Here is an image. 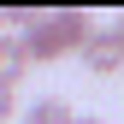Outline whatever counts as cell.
<instances>
[{"label": "cell", "mask_w": 124, "mask_h": 124, "mask_svg": "<svg viewBox=\"0 0 124 124\" xmlns=\"http://www.w3.org/2000/svg\"><path fill=\"white\" fill-rule=\"evenodd\" d=\"M89 30H95V18L83 6H30L24 24H18V47H24L30 65H53V59L83 47Z\"/></svg>", "instance_id": "obj_1"}, {"label": "cell", "mask_w": 124, "mask_h": 124, "mask_svg": "<svg viewBox=\"0 0 124 124\" xmlns=\"http://www.w3.org/2000/svg\"><path fill=\"white\" fill-rule=\"evenodd\" d=\"M112 36H118V47H124V12H118V18H112Z\"/></svg>", "instance_id": "obj_6"}, {"label": "cell", "mask_w": 124, "mask_h": 124, "mask_svg": "<svg viewBox=\"0 0 124 124\" xmlns=\"http://www.w3.org/2000/svg\"><path fill=\"white\" fill-rule=\"evenodd\" d=\"M0 36H6V6H0Z\"/></svg>", "instance_id": "obj_8"}, {"label": "cell", "mask_w": 124, "mask_h": 124, "mask_svg": "<svg viewBox=\"0 0 124 124\" xmlns=\"http://www.w3.org/2000/svg\"><path fill=\"white\" fill-rule=\"evenodd\" d=\"M24 124H77V112H71V101H59V95H41V101L24 112Z\"/></svg>", "instance_id": "obj_4"}, {"label": "cell", "mask_w": 124, "mask_h": 124, "mask_svg": "<svg viewBox=\"0 0 124 124\" xmlns=\"http://www.w3.org/2000/svg\"><path fill=\"white\" fill-rule=\"evenodd\" d=\"M18 118V89H0V124Z\"/></svg>", "instance_id": "obj_5"}, {"label": "cell", "mask_w": 124, "mask_h": 124, "mask_svg": "<svg viewBox=\"0 0 124 124\" xmlns=\"http://www.w3.org/2000/svg\"><path fill=\"white\" fill-rule=\"evenodd\" d=\"M77 124H106V118H95V112H83V118H77Z\"/></svg>", "instance_id": "obj_7"}, {"label": "cell", "mask_w": 124, "mask_h": 124, "mask_svg": "<svg viewBox=\"0 0 124 124\" xmlns=\"http://www.w3.org/2000/svg\"><path fill=\"white\" fill-rule=\"evenodd\" d=\"M77 53H83V65L95 71V77L124 71V47H118V36H112V30H89V41H83Z\"/></svg>", "instance_id": "obj_2"}, {"label": "cell", "mask_w": 124, "mask_h": 124, "mask_svg": "<svg viewBox=\"0 0 124 124\" xmlns=\"http://www.w3.org/2000/svg\"><path fill=\"white\" fill-rule=\"evenodd\" d=\"M24 71H30V59L18 47V36H0V89H18Z\"/></svg>", "instance_id": "obj_3"}]
</instances>
